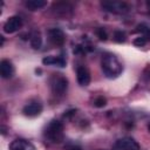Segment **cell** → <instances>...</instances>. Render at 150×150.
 <instances>
[{
	"label": "cell",
	"mask_w": 150,
	"mask_h": 150,
	"mask_svg": "<svg viewBox=\"0 0 150 150\" xmlns=\"http://www.w3.org/2000/svg\"><path fill=\"white\" fill-rule=\"evenodd\" d=\"M9 150H35V146L22 138H16L9 144Z\"/></svg>",
	"instance_id": "cell-11"
},
{
	"label": "cell",
	"mask_w": 150,
	"mask_h": 150,
	"mask_svg": "<svg viewBox=\"0 0 150 150\" xmlns=\"http://www.w3.org/2000/svg\"><path fill=\"white\" fill-rule=\"evenodd\" d=\"M76 79L80 86L86 87L90 83V73L84 66H79L76 68Z\"/></svg>",
	"instance_id": "cell-10"
},
{
	"label": "cell",
	"mask_w": 150,
	"mask_h": 150,
	"mask_svg": "<svg viewBox=\"0 0 150 150\" xmlns=\"http://www.w3.org/2000/svg\"><path fill=\"white\" fill-rule=\"evenodd\" d=\"M52 12L56 15V16H61V18H68L73 14V6L68 2L64 1H59V2H54L52 5Z\"/></svg>",
	"instance_id": "cell-5"
},
{
	"label": "cell",
	"mask_w": 150,
	"mask_h": 150,
	"mask_svg": "<svg viewBox=\"0 0 150 150\" xmlns=\"http://www.w3.org/2000/svg\"><path fill=\"white\" fill-rule=\"evenodd\" d=\"M101 6L103 9L110 13H114V14H125L130 11V6L124 1H115V0L102 1Z\"/></svg>",
	"instance_id": "cell-4"
},
{
	"label": "cell",
	"mask_w": 150,
	"mask_h": 150,
	"mask_svg": "<svg viewBox=\"0 0 150 150\" xmlns=\"http://www.w3.org/2000/svg\"><path fill=\"white\" fill-rule=\"evenodd\" d=\"M114 148L115 150H139L138 143L130 137H123L116 141Z\"/></svg>",
	"instance_id": "cell-7"
},
{
	"label": "cell",
	"mask_w": 150,
	"mask_h": 150,
	"mask_svg": "<svg viewBox=\"0 0 150 150\" xmlns=\"http://www.w3.org/2000/svg\"><path fill=\"white\" fill-rule=\"evenodd\" d=\"M146 8H148L149 14H150V0H149V1H146Z\"/></svg>",
	"instance_id": "cell-23"
},
{
	"label": "cell",
	"mask_w": 150,
	"mask_h": 150,
	"mask_svg": "<svg viewBox=\"0 0 150 150\" xmlns=\"http://www.w3.org/2000/svg\"><path fill=\"white\" fill-rule=\"evenodd\" d=\"M143 79L145 81H150V66L145 67V69L143 70Z\"/></svg>",
	"instance_id": "cell-22"
},
{
	"label": "cell",
	"mask_w": 150,
	"mask_h": 150,
	"mask_svg": "<svg viewBox=\"0 0 150 150\" xmlns=\"http://www.w3.org/2000/svg\"><path fill=\"white\" fill-rule=\"evenodd\" d=\"M105 104H107V100H105V97H103V96H98V97H96L95 101H94V105H95L96 108H103Z\"/></svg>",
	"instance_id": "cell-19"
},
{
	"label": "cell",
	"mask_w": 150,
	"mask_h": 150,
	"mask_svg": "<svg viewBox=\"0 0 150 150\" xmlns=\"http://www.w3.org/2000/svg\"><path fill=\"white\" fill-rule=\"evenodd\" d=\"M41 111H42V104L39 101H30L22 108V112L28 117L39 116Z\"/></svg>",
	"instance_id": "cell-9"
},
{
	"label": "cell",
	"mask_w": 150,
	"mask_h": 150,
	"mask_svg": "<svg viewBox=\"0 0 150 150\" xmlns=\"http://www.w3.org/2000/svg\"><path fill=\"white\" fill-rule=\"evenodd\" d=\"M136 32L141 34V36L144 38L146 41H150V27L149 26L144 23H139L136 26Z\"/></svg>",
	"instance_id": "cell-16"
},
{
	"label": "cell",
	"mask_w": 150,
	"mask_h": 150,
	"mask_svg": "<svg viewBox=\"0 0 150 150\" xmlns=\"http://www.w3.org/2000/svg\"><path fill=\"white\" fill-rule=\"evenodd\" d=\"M21 27H22V19L18 15H13L8 18L7 21L4 23V32L12 34V33L18 32Z\"/></svg>",
	"instance_id": "cell-6"
},
{
	"label": "cell",
	"mask_w": 150,
	"mask_h": 150,
	"mask_svg": "<svg viewBox=\"0 0 150 150\" xmlns=\"http://www.w3.org/2000/svg\"><path fill=\"white\" fill-rule=\"evenodd\" d=\"M42 63L47 64V66L54 64V66H57V67H64L66 66V60L62 56H53V55H50V56L43 57L42 59Z\"/></svg>",
	"instance_id": "cell-13"
},
{
	"label": "cell",
	"mask_w": 150,
	"mask_h": 150,
	"mask_svg": "<svg viewBox=\"0 0 150 150\" xmlns=\"http://www.w3.org/2000/svg\"><path fill=\"white\" fill-rule=\"evenodd\" d=\"M146 42H148V41H146L144 38H142V36H138V38H136V39L134 40V45H135V46H138V47H143Z\"/></svg>",
	"instance_id": "cell-20"
},
{
	"label": "cell",
	"mask_w": 150,
	"mask_h": 150,
	"mask_svg": "<svg viewBox=\"0 0 150 150\" xmlns=\"http://www.w3.org/2000/svg\"><path fill=\"white\" fill-rule=\"evenodd\" d=\"M125 39H127V35H125V33L123 30H115L114 32V40L116 42L122 43V42L125 41Z\"/></svg>",
	"instance_id": "cell-17"
},
{
	"label": "cell",
	"mask_w": 150,
	"mask_h": 150,
	"mask_svg": "<svg viewBox=\"0 0 150 150\" xmlns=\"http://www.w3.org/2000/svg\"><path fill=\"white\" fill-rule=\"evenodd\" d=\"M45 136L53 143H60L63 141V124L60 121L53 120L45 129Z\"/></svg>",
	"instance_id": "cell-2"
},
{
	"label": "cell",
	"mask_w": 150,
	"mask_h": 150,
	"mask_svg": "<svg viewBox=\"0 0 150 150\" xmlns=\"http://www.w3.org/2000/svg\"><path fill=\"white\" fill-rule=\"evenodd\" d=\"M48 39L53 46L59 47L64 43L66 36H64V33L60 28H50L48 29Z\"/></svg>",
	"instance_id": "cell-8"
},
{
	"label": "cell",
	"mask_w": 150,
	"mask_h": 150,
	"mask_svg": "<svg viewBox=\"0 0 150 150\" xmlns=\"http://www.w3.org/2000/svg\"><path fill=\"white\" fill-rule=\"evenodd\" d=\"M64 150H82L80 145H76V144H73V143H68L64 145Z\"/></svg>",
	"instance_id": "cell-21"
},
{
	"label": "cell",
	"mask_w": 150,
	"mask_h": 150,
	"mask_svg": "<svg viewBox=\"0 0 150 150\" xmlns=\"http://www.w3.org/2000/svg\"><path fill=\"white\" fill-rule=\"evenodd\" d=\"M0 74L2 79H11L14 74V67L9 60H1L0 62Z\"/></svg>",
	"instance_id": "cell-12"
},
{
	"label": "cell",
	"mask_w": 150,
	"mask_h": 150,
	"mask_svg": "<svg viewBox=\"0 0 150 150\" xmlns=\"http://www.w3.org/2000/svg\"><path fill=\"white\" fill-rule=\"evenodd\" d=\"M49 86L54 95L62 96L68 89V80L62 74H53L49 80Z\"/></svg>",
	"instance_id": "cell-3"
},
{
	"label": "cell",
	"mask_w": 150,
	"mask_h": 150,
	"mask_svg": "<svg viewBox=\"0 0 150 150\" xmlns=\"http://www.w3.org/2000/svg\"><path fill=\"white\" fill-rule=\"evenodd\" d=\"M96 35H97V38H98L101 41H105V40L108 39V34H107L105 29L102 28V27H100V28L96 29Z\"/></svg>",
	"instance_id": "cell-18"
},
{
	"label": "cell",
	"mask_w": 150,
	"mask_h": 150,
	"mask_svg": "<svg viewBox=\"0 0 150 150\" xmlns=\"http://www.w3.org/2000/svg\"><path fill=\"white\" fill-rule=\"evenodd\" d=\"M148 130H149V132H150V123L148 124Z\"/></svg>",
	"instance_id": "cell-24"
},
{
	"label": "cell",
	"mask_w": 150,
	"mask_h": 150,
	"mask_svg": "<svg viewBox=\"0 0 150 150\" xmlns=\"http://www.w3.org/2000/svg\"><path fill=\"white\" fill-rule=\"evenodd\" d=\"M101 67H102V70H103L104 75L109 79L117 77L123 70V67H122L121 62L112 54H107V55L103 56L102 62H101Z\"/></svg>",
	"instance_id": "cell-1"
},
{
	"label": "cell",
	"mask_w": 150,
	"mask_h": 150,
	"mask_svg": "<svg viewBox=\"0 0 150 150\" xmlns=\"http://www.w3.org/2000/svg\"><path fill=\"white\" fill-rule=\"evenodd\" d=\"M29 42H30V46L34 48V49H39L42 45V38H41V34L40 32L38 30H34L30 35H29Z\"/></svg>",
	"instance_id": "cell-15"
},
{
	"label": "cell",
	"mask_w": 150,
	"mask_h": 150,
	"mask_svg": "<svg viewBox=\"0 0 150 150\" xmlns=\"http://www.w3.org/2000/svg\"><path fill=\"white\" fill-rule=\"evenodd\" d=\"M25 6L30 11H36V9H41V8L46 7L47 1H45V0H27L25 2Z\"/></svg>",
	"instance_id": "cell-14"
}]
</instances>
